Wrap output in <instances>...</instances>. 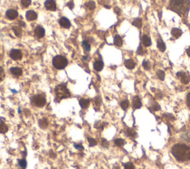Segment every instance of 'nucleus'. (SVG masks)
Returning <instances> with one entry per match:
<instances>
[{
    "label": "nucleus",
    "instance_id": "nucleus-1",
    "mask_svg": "<svg viewBox=\"0 0 190 169\" xmlns=\"http://www.w3.org/2000/svg\"><path fill=\"white\" fill-rule=\"evenodd\" d=\"M173 157L178 162L190 161V147L185 144L178 143L174 145L171 150Z\"/></svg>",
    "mask_w": 190,
    "mask_h": 169
},
{
    "label": "nucleus",
    "instance_id": "nucleus-2",
    "mask_svg": "<svg viewBox=\"0 0 190 169\" xmlns=\"http://www.w3.org/2000/svg\"><path fill=\"white\" fill-rule=\"evenodd\" d=\"M169 8L178 14H187L190 9L189 0H169Z\"/></svg>",
    "mask_w": 190,
    "mask_h": 169
},
{
    "label": "nucleus",
    "instance_id": "nucleus-3",
    "mask_svg": "<svg viewBox=\"0 0 190 169\" xmlns=\"http://www.w3.org/2000/svg\"><path fill=\"white\" fill-rule=\"evenodd\" d=\"M54 91L57 98L59 99H66V98H68L71 96L69 91L68 90L65 84H61L57 85L55 88Z\"/></svg>",
    "mask_w": 190,
    "mask_h": 169
},
{
    "label": "nucleus",
    "instance_id": "nucleus-4",
    "mask_svg": "<svg viewBox=\"0 0 190 169\" xmlns=\"http://www.w3.org/2000/svg\"><path fill=\"white\" fill-rule=\"evenodd\" d=\"M68 65V60L63 56H56L53 59V65L57 69H63Z\"/></svg>",
    "mask_w": 190,
    "mask_h": 169
},
{
    "label": "nucleus",
    "instance_id": "nucleus-5",
    "mask_svg": "<svg viewBox=\"0 0 190 169\" xmlns=\"http://www.w3.org/2000/svg\"><path fill=\"white\" fill-rule=\"evenodd\" d=\"M31 103L36 107L42 108L46 103V99L43 94H36L31 98Z\"/></svg>",
    "mask_w": 190,
    "mask_h": 169
},
{
    "label": "nucleus",
    "instance_id": "nucleus-6",
    "mask_svg": "<svg viewBox=\"0 0 190 169\" xmlns=\"http://www.w3.org/2000/svg\"><path fill=\"white\" fill-rule=\"evenodd\" d=\"M177 77L178 79L182 82L183 84H188L190 82V76L189 74L184 72V71H179L177 73Z\"/></svg>",
    "mask_w": 190,
    "mask_h": 169
},
{
    "label": "nucleus",
    "instance_id": "nucleus-7",
    "mask_svg": "<svg viewBox=\"0 0 190 169\" xmlns=\"http://www.w3.org/2000/svg\"><path fill=\"white\" fill-rule=\"evenodd\" d=\"M10 57L11 59L14 60H21L22 57V52L19 50H16V49H13V50H11L10 52Z\"/></svg>",
    "mask_w": 190,
    "mask_h": 169
},
{
    "label": "nucleus",
    "instance_id": "nucleus-8",
    "mask_svg": "<svg viewBox=\"0 0 190 169\" xmlns=\"http://www.w3.org/2000/svg\"><path fill=\"white\" fill-rule=\"evenodd\" d=\"M45 7L48 11H54L57 9L56 3H55L54 0H46L45 2Z\"/></svg>",
    "mask_w": 190,
    "mask_h": 169
},
{
    "label": "nucleus",
    "instance_id": "nucleus-9",
    "mask_svg": "<svg viewBox=\"0 0 190 169\" xmlns=\"http://www.w3.org/2000/svg\"><path fill=\"white\" fill-rule=\"evenodd\" d=\"M132 106L134 109H138L142 107V102H141L140 98L137 96L134 97L133 100H132Z\"/></svg>",
    "mask_w": 190,
    "mask_h": 169
},
{
    "label": "nucleus",
    "instance_id": "nucleus-10",
    "mask_svg": "<svg viewBox=\"0 0 190 169\" xmlns=\"http://www.w3.org/2000/svg\"><path fill=\"white\" fill-rule=\"evenodd\" d=\"M6 16L9 19H15L18 16V12L16 11H15V10H8L6 12Z\"/></svg>",
    "mask_w": 190,
    "mask_h": 169
},
{
    "label": "nucleus",
    "instance_id": "nucleus-11",
    "mask_svg": "<svg viewBox=\"0 0 190 169\" xmlns=\"http://www.w3.org/2000/svg\"><path fill=\"white\" fill-rule=\"evenodd\" d=\"M182 33H183L182 30L180 29V28H172L171 30V36L175 39H178L179 37H181V35H182Z\"/></svg>",
    "mask_w": 190,
    "mask_h": 169
},
{
    "label": "nucleus",
    "instance_id": "nucleus-12",
    "mask_svg": "<svg viewBox=\"0 0 190 169\" xmlns=\"http://www.w3.org/2000/svg\"><path fill=\"white\" fill-rule=\"evenodd\" d=\"M37 18V14L33 11H28L26 13V19L28 21H33Z\"/></svg>",
    "mask_w": 190,
    "mask_h": 169
},
{
    "label": "nucleus",
    "instance_id": "nucleus-13",
    "mask_svg": "<svg viewBox=\"0 0 190 169\" xmlns=\"http://www.w3.org/2000/svg\"><path fill=\"white\" fill-rule=\"evenodd\" d=\"M59 22H60V25H61L63 28H70V26H71L70 21L68 19L65 17H62L60 19V21H59Z\"/></svg>",
    "mask_w": 190,
    "mask_h": 169
},
{
    "label": "nucleus",
    "instance_id": "nucleus-14",
    "mask_svg": "<svg viewBox=\"0 0 190 169\" xmlns=\"http://www.w3.org/2000/svg\"><path fill=\"white\" fill-rule=\"evenodd\" d=\"M157 48L161 50V52H164L166 50V45H165L164 42L163 41V40L161 39V37H159L157 40Z\"/></svg>",
    "mask_w": 190,
    "mask_h": 169
},
{
    "label": "nucleus",
    "instance_id": "nucleus-15",
    "mask_svg": "<svg viewBox=\"0 0 190 169\" xmlns=\"http://www.w3.org/2000/svg\"><path fill=\"white\" fill-rule=\"evenodd\" d=\"M35 35L38 38H43L45 35V30L41 26H37L35 28Z\"/></svg>",
    "mask_w": 190,
    "mask_h": 169
},
{
    "label": "nucleus",
    "instance_id": "nucleus-16",
    "mask_svg": "<svg viewBox=\"0 0 190 169\" xmlns=\"http://www.w3.org/2000/svg\"><path fill=\"white\" fill-rule=\"evenodd\" d=\"M142 43L143 45L145 47H149L152 45V41H151V39L148 35L144 34L142 37Z\"/></svg>",
    "mask_w": 190,
    "mask_h": 169
},
{
    "label": "nucleus",
    "instance_id": "nucleus-17",
    "mask_svg": "<svg viewBox=\"0 0 190 169\" xmlns=\"http://www.w3.org/2000/svg\"><path fill=\"white\" fill-rule=\"evenodd\" d=\"M124 64H125V66L128 69H130V70L134 69L136 65V63L134 62V61L133 60H132V59H129V60H126L125 62H124Z\"/></svg>",
    "mask_w": 190,
    "mask_h": 169
},
{
    "label": "nucleus",
    "instance_id": "nucleus-18",
    "mask_svg": "<svg viewBox=\"0 0 190 169\" xmlns=\"http://www.w3.org/2000/svg\"><path fill=\"white\" fill-rule=\"evenodd\" d=\"M104 66V64L102 62V61L101 60H98L96 61V62L94 63V68L97 71H100L102 70Z\"/></svg>",
    "mask_w": 190,
    "mask_h": 169
},
{
    "label": "nucleus",
    "instance_id": "nucleus-19",
    "mask_svg": "<svg viewBox=\"0 0 190 169\" xmlns=\"http://www.w3.org/2000/svg\"><path fill=\"white\" fill-rule=\"evenodd\" d=\"M80 105L82 107V109H87L90 105V101L88 99H80Z\"/></svg>",
    "mask_w": 190,
    "mask_h": 169
},
{
    "label": "nucleus",
    "instance_id": "nucleus-20",
    "mask_svg": "<svg viewBox=\"0 0 190 169\" xmlns=\"http://www.w3.org/2000/svg\"><path fill=\"white\" fill-rule=\"evenodd\" d=\"M10 71H11V74H13L14 76H17V77H19V76L21 75L22 74V69H20L19 67H11V69H10Z\"/></svg>",
    "mask_w": 190,
    "mask_h": 169
},
{
    "label": "nucleus",
    "instance_id": "nucleus-21",
    "mask_svg": "<svg viewBox=\"0 0 190 169\" xmlns=\"http://www.w3.org/2000/svg\"><path fill=\"white\" fill-rule=\"evenodd\" d=\"M114 44L117 47H121L123 45V40L120 36L116 35L114 39Z\"/></svg>",
    "mask_w": 190,
    "mask_h": 169
},
{
    "label": "nucleus",
    "instance_id": "nucleus-22",
    "mask_svg": "<svg viewBox=\"0 0 190 169\" xmlns=\"http://www.w3.org/2000/svg\"><path fill=\"white\" fill-rule=\"evenodd\" d=\"M132 25L137 27V28H141V27H142V19L140 18L134 19V21L132 22Z\"/></svg>",
    "mask_w": 190,
    "mask_h": 169
},
{
    "label": "nucleus",
    "instance_id": "nucleus-23",
    "mask_svg": "<svg viewBox=\"0 0 190 169\" xmlns=\"http://www.w3.org/2000/svg\"><path fill=\"white\" fill-rule=\"evenodd\" d=\"M39 126H40L41 128H47V126H48V121H47V119H45V118L40 119V120L39 121Z\"/></svg>",
    "mask_w": 190,
    "mask_h": 169
},
{
    "label": "nucleus",
    "instance_id": "nucleus-24",
    "mask_svg": "<svg viewBox=\"0 0 190 169\" xmlns=\"http://www.w3.org/2000/svg\"><path fill=\"white\" fill-rule=\"evenodd\" d=\"M8 131V126H7L4 122H0V133H6Z\"/></svg>",
    "mask_w": 190,
    "mask_h": 169
},
{
    "label": "nucleus",
    "instance_id": "nucleus-25",
    "mask_svg": "<svg viewBox=\"0 0 190 169\" xmlns=\"http://www.w3.org/2000/svg\"><path fill=\"white\" fill-rule=\"evenodd\" d=\"M85 6H86L89 10H91V11H92V10H94L96 8V5H95V2H93V1H89L88 2L85 3Z\"/></svg>",
    "mask_w": 190,
    "mask_h": 169
},
{
    "label": "nucleus",
    "instance_id": "nucleus-26",
    "mask_svg": "<svg viewBox=\"0 0 190 169\" xmlns=\"http://www.w3.org/2000/svg\"><path fill=\"white\" fill-rule=\"evenodd\" d=\"M156 74H157V78H158L159 79H161V80H164L165 79V73L164 71L162 70H158L157 71V73H156Z\"/></svg>",
    "mask_w": 190,
    "mask_h": 169
},
{
    "label": "nucleus",
    "instance_id": "nucleus-27",
    "mask_svg": "<svg viewBox=\"0 0 190 169\" xmlns=\"http://www.w3.org/2000/svg\"><path fill=\"white\" fill-rule=\"evenodd\" d=\"M126 133H127L128 136H130V137L134 138V137H136V136H137V133H136L133 129H130V128L127 129Z\"/></svg>",
    "mask_w": 190,
    "mask_h": 169
},
{
    "label": "nucleus",
    "instance_id": "nucleus-28",
    "mask_svg": "<svg viewBox=\"0 0 190 169\" xmlns=\"http://www.w3.org/2000/svg\"><path fill=\"white\" fill-rule=\"evenodd\" d=\"M114 144H115L117 146H123L124 144H125V141L123 139H115L114 141Z\"/></svg>",
    "mask_w": 190,
    "mask_h": 169
},
{
    "label": "nucleus",
    "instance_id": "nucleus-29",
    "mask_svg": "<svg viewBox=\"0 0 190 169\" xmlns=\"http://www.w3.org/2000/svg\"><path fill=\"white\" fill-rule=\"evenodd\" d=\"M120 106L122 108V109L123 110H126L129 107V102L128 100H123L122 102L120 103Z\"/></svg>",
    "mask_w": 190,
    "mask_h": 169
},
{
    "label": "nucleus",
    "instance_id": "nucleus-30",
    "mask_svg": "<svg viewBox=\"0 0 190 169\" xmlns=\"http://www.w3.org/2000/svg\"><path fill=\"white\" fill-rule=\"evenodd\" d=\"M13 29V31H14V33H15V35H16V36L19 37L20 36H21V34H22V28H19V27H14Z\"/></svg>",
    "mask_w": 190,
    "mask_h": 169
},
{
    "label": "nucleus",
    "instance_id": "nucleus-31",
    "mask_svg": "<svg viewBox=\"0 0 190 169\" xmlns=\"http://www.w3.org/2000/svg\"><path fill=\"white\" fill-rule=\"evenodd\" d=\"M143 67L146 69V70H149L151 68V63L147 60H144L143 62Z\"/></svg>",
    "mask_w": 190,
    "mask_h": 169
},
{
    "label": "nucleus",
    "instance_id": "nucleus-32",
    "mask_svg": "<svg viewBox=\"0 0 190 169\" xmlns=\"http://www.w3.org/2000/svg\"><path fill=\"white\" fill-rule=\"evenodd\" d=\"M82 46H83V48H84V49H85V51H87V52L90 51L91 46H90V45H89V44L88 43V42L83 41V42H82Z\"/></svg>",
    "mask_w": 190,
    "mask_h": 169
},
{
    "label": "nucleus",
    "instance_id": "nucleus-33",
    "mask_svg": "<svg viewBox=\"0 0 190 169\" xmlns=\"http://www.w3.org/2000/svg\"><path fill=\"white\" fill-rule=\"evenodd\" d=\"M19 165L22 169L26 168V166H27L26 160H25V159H23V160H19Z\"/></svg>",
    "mask_w": 190,
    "mask_h": 169
},
{
    "label": "nucleus",
    "instance_id": "nucleus-34",
    "mask_svg": "<svg viewBox=\"0 0 190 169\" xmlns=\"http://www.w3.org/2000/svg\"><path fill=\"white\" fill-rule=\"evenodd\" d=\"M124 169H135V168L132 163H127L124 165Z\"/></svg>",
    "mask_w": 190,
    "mask_h": 169
},
{
    "label": "nucleus",
    "instance_id": "nucleus-35",
    "mask_svg": "<svg viewBox=\"0 0 190 169\" xmlns=\"http://www.w3.org/2000/svg\"><path fill=\"white\" fill-rule=\"evenodd\" d=\"M31 0H21V3L24 8H27L31 5Z\"/></svg>",
    "mask_w": 190,
    "mask_h": 169
},
{
    "label": "nucleus",
    "instance_id": "nucleus-36",
    "mask_svg": "<svg viewBox=\"0 0 190 169\" xmlns=\"http://www.w3.org/2000/svg\"><path fill=\"white\" fill-rule=\"evenodd\" d=\"M88 143H89V145L90 146H95V145H97V141L94 139V138H91V137H88Z\"/></svg>",
    "mask_w": 190,
    "mask_h": 169
},
{
    "label": "nucleus",
    "instance_id": "nucleus-37",
    "mask_svg": "<svg viewBox=\"0 0 190 169\" xmlns=\"http://www.w3.org/2000/svg\"><path fill=\"white\" fill-rule=\"evenodd\" d=\"M182 137L184 138V139L186 140V141H187L188 143H190V133H185L183 134Z\"/></svg>",
    "mask_w": 190,
    "mask_h": 169
},
{
    "label": "nucleus",
    "instance_id": "nucleus-38",
    "mask_svg": "<svg viewBox=\"0 0 190 169\" xmlns=\"http://www.w3.org/2000/svg\"><path fill=\"white\" fill-rule=\"evenodd\" d=\"M5 77V71L3 70V68L0 66V82L4 79Z\"/></svg>",
    "mask_w": 190,
    "mask_h": 169
},
{
    "label": "nucleus",
    "instance_id": "nucleus-39",
    "mask_svg": "<svg viewBox=\"0 0 190 169\" xmlns=\"http://www.w3.org/2000/svg\"><path fill=\"white\" fill-rule=\"evenodd\" d=\"M137 53L139 55H143V47L142 45H140L138 48L137 50Z\"/></svg>",
    "mask_w": 190,
    "mask_h": 169
},
{
    "label": "nucleus",
    "instance_id": "nucleus-40",
    "mask_svg": "<svg viewBox=\"0 0 190 169\" xmlns=\"http://www.w3.org/2000/svg\"><path fill=\"white\" fill-rule=\"evenodd\" d=\"M74 148H76V149L80 150V151H82V150H84V147L82 146V144H74Z\"/></svg>",
    "mask_w": 190,
    "mask_h": 169
},
{
    "label": "nucleus",
    "instance_id": "nucleus-41",
    "mask_svg": "<svg viewBox=\"0 0 190 169\" xmlns=\"http://www.w3.org/2000/svg\"><path fill=\"white\" fill-rule=\"evenodd\" d=\"M186 105H187L188 108L190 109V92L186 96Z\"/></svg>",
    "mask_w": 190,
    "mask_h": 169
},
{
    "label": "nucleus",
    "instance_id": "nucleus-42",
    "mask_svg": "<svg viewBox=\"0 0 190 169\" xmlns=\"http://www.w3.org/2000/svg\"><path fill=\"white\" fill-rule=\"evenodd\" d=\"M102 145L103 147H105V148H107V147L109 146L108 141H107V140L105 139H102Z\"/></svg>",
    "mask_w": 190,
    "mask_h": 169
},
{
    "label": "nucleus",
    "instance_id": "nucleus-43",
    "mask_svg": "<svg viewBox=\"0 0 190 169\" xmlns=\"http://www.w3.org/2000/svg\"><path fill=\"white\" fill-rule=\"evenodd\" d=\"M67 6L68 7V8H70V9H73V8H74V2H68V4H67Z\"/></svg>",
    "mask_w": 190,
    "mask_h": 169
},
{
    "label": "nucleus",
    "instance_id": "nucleus-44",
    "mask_svg": "<svg viewBox=\"0 0 190 169\" xmlns=\"http://www.w3.org/2000/svg\"><path fill=\"white\" fill-rule=\"evenodd\" d=\"M186 53H187V55L190 57V46L187 48V50H186Z\"/></svg>",
    "mask_w": 190,
    "mask_h": 169
},
{
    "label": "nucleus",
    "instance_id": "nucleus-45",
    "mask_svg": "<svg viewBox=\"0 0 190 169\" xmlns=\"http://www.w3.org/2000/svg\"><path fill=\"white\" fill-rule=\"evenodd\" d=\"M113 169H120V167L118 166V165H114V166L113 167Z\"/></svg>",
    "mask_w": 190,
    "mask_h": 169
},
{
    "label": "nucleus",
    "instance_id": "nucleus-46",
    "mask_svg": "<svg viewBox=\"0 0 190 169\" xmlns=\"http://www.w3.org/2000/svg\"><path fill=\"white\" fill-rule=\"evenodd\" d=\"M114 11H115V13H120V10H118V8H115V9H114Z\"/></svg>",
    "mask_w": 190,
    "mask_h": 169
},
{
    "label": "nucleus",
    "instance_id": "nucleus-47",
    "mask_svg": "<svg viewBox=\"0 0 190 169\" xmlns=\"http://www.w3.org/2000/svg\"><path fill=\"white\" fill-rule=\"evenodd\" d=\"M19 25H22V26H25V23L23 22H19Z\"/></svg>",
    "mask_w": 190,
    "mask_h": 169
}]
</instances>
